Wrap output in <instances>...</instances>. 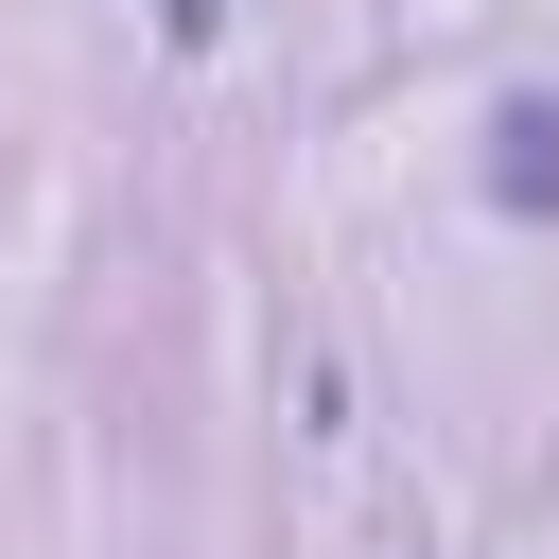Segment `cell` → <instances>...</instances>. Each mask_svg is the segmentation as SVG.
Segmentation results:
<instances>
[{"instance_id":"obj_1","label":"cell","mask_w":559,"mask_h":559,"mask_svg":"<svg viewBox=\"0 0 559 559\" xmlns=\"http://www.w3.org/2000/svg\"><path fill=\"white\" fill-rule=\"evenodd\" d=\"M559 192V105H507V210Z\"/></svg>"}]
</instances>
